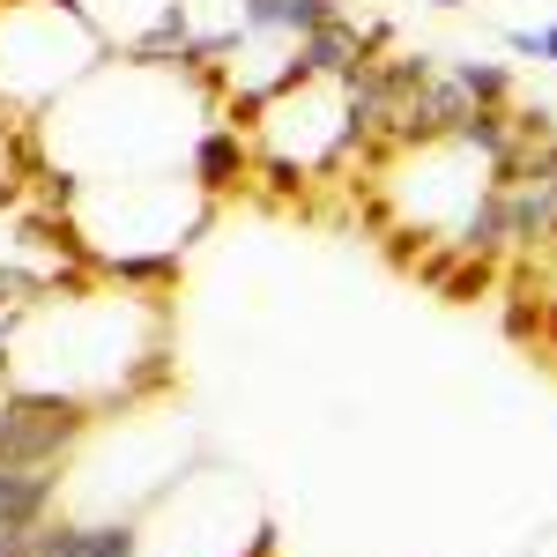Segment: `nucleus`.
<instances>
[{
	"mask_svg": "<svg viewBox=\"0 0 557 557\" xmlns=\"http://www.w3.org/2000/svg\"><path fill=\"white\" fill-rule=\"evenodd\" d=\"M89 424H97V409H83V401L0 386V461H15V469H67V454L89 438Z\"/></svg>",
	"mask_w": 557,
	"mask_h": 557,
	"instance_id": "nucleus-2",
	"label": "nucleus"
},
{
	"mask_svg": "<svg viewBox=\"0 0 557 557\" xmlns=\"http://www.w3.org/2000/svg\"><path fill=\"white\" fill-rule=\"evenodd\" d=\"M8 335H15V320H8V312H0V357H8Z\"/></svg>",
	"mask_w": 557,
	"mask_h": 557,
	"instance_id": "nucleus-8",
	"label": "nucleus"
},
{
	"mask_svg": "<svg viewBox=\"0 0 557 557\" xmlns=\"http://www.w3.org/2000/svg\"><path fill=\"white\" fill-rule=\"evenodd\" d=\"M246 172H253V141L231 127V120H215V127H201L194 141H186V178H194L209 201H215V194H231Z\"/></svg>",
	"mask_w": 557,
	"mask_h": 557,
	"instance_id": "nucleus-4",
	"label": "nucleus"
},
{
	"mask_svg": "<svg viewBox=\"0 0 557 557\" xmlns=\"http://www.w3.org/2000/svg\"><path fill=\"white\" fill-rule=\"evenodd\" d=\"M535 60H543V67H557V23H543V30H535Z\"/></svg>",
	"mask_w": 557,
	"mask_h": 557,
	"instance_id": "nucleus-7",
	"label": "nucleus"
},
{
	"mask_svg": "<svg viewBox=\"0 0 557 557\" xmlns=\"http://www.w3.org/2000/svg\"><path fill=\"white\" fill-rule=\"evenodd\" d=\"M52 513H60V469H15V461H0V528L30 535Z\"/></svg>",
	"mask_w": 557,
	"mask_h": 557,
	"instance_id": "nucleus-5",
	"label": "nucleus"
},
{
	"mask_svg": "<svg viewBox=\"0 0 557 557\" xmlns=\"http://www.w3.org/2000/svg\"><path fill=\"white\" fill-rule=\"evenodd\" d=\"M446 83L461 89L469 104H506V97H513V75H506L498 60H454V67H446Z\"/></svg>",
	"mask_w": 557,
	"mask_h": 557,
	"instance_id": "nucleus-6",
	"label": "nucleus"
},
{
	"mask_svg": "<svg viewBox=\"0 0 557 557\" xmlns=\"http://www.w3.org/2000/svg\"><path fill=\"white\" fill-rule=\"evenodd\" d=\"M30 557H141V543H134V520L52 513L38 535H30Z\"/></svg>",
	"mask_w": 557,
	"mask_h": 557,
	"instance_id": "nucleus-3",
	"label": "nucleus"
},
{
	"mask_svg": "<svg viewBox=\"0 0 557 557\" xmlns=\"http://www.w3.org/2000/svg\"><path fill=\"white\" fill-rule=\"evenodd\" d=\"M431 8H469V0H431Z\"/></svg>",
	"mask_w": 557,
	"mask_h": 557,
	"instance_id": "nucleus-9",
	"label": "nucleus"
},
{
	"mask_svg": "<svg viewBox=\"0 0 557 557\" xmlns=\"http://www.w3.org/2000/svg\"><path fill=\"white\" fill-rule=\"evenodd\" d=\"M112 52L89 30L75 0H0V97L45 112L60 89H75Z\"/></svg>",
	"mask_w": 557,
	"mask_h": 557,
	"instance_id": "nucleus-1",
	"label": "nucleus"
}]
</instances>
